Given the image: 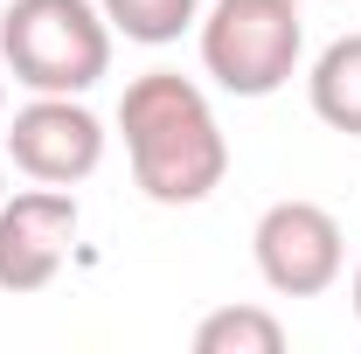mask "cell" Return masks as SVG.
<instances>
[{"mask_svg": "<svg viewBox=\"0 0 361 354\" xmlns=\"http://www.w3.org/2000/svg\"><path fill=\"white\" fill-rule=\"evenodd\" d=\"M118 139L146 202L195 209L229 181V139L209 90L180 70H139L118 97Z\"/></svg>", "mask_w": 361, "mask_h": 354, "instance_id": "6da1fadb", "label": "cell"}, {"mask_svg": "<svg viewBox=\"0 0 361 354\" xmlns=\"http://www.w3.org/2000/svg\"><path fill=\"white\" fill-rule=\"evenodd\" d=\"M0 70L42 97H84L111 77V21L97 0H7Z\"/></svg>", "mask_w": 361, "mask_h": 354, "instance_id": "7a4b0ae2", "label": "cell"}, {"mask_svg": "<svg viewBox=\"0 0 361 354\" xmlns=\"http://www.w3.org/2000/svg\"><path fill=\"white\" fill-rule=\"evenodd\" d=\"M195 42H202V70L216 90L271 97L299 77L306 21H299V0H216L195 21Z\"/></svg>", "mask_w": 361, "mask_h": 354, "instance_id": "3957f363", "label": "cell"}, {"mask_svg": "<svg viewBox=\"0 0 361 354\" xmlns=\"http://www.w3.org/2000/svg\"><path fill=\"white\" fill-rule=\"evenodd\" d=\"M250 257H257V278L278 299H319L348 271V236H341L334 209H319L306 195H285V202H271L257 216Z\"/></svg>", "mask_w": 361, "mask_h": 354, "instance_id": "277c9868", "label": "cell"}, {"mask_svg": "<svg viewBox=\"0 0 361 354\" xmlns=\"http://www.w3.org/2000/svg\"><path fill=\"white\" fill-rule=\"evenodd\" d=\"M104 118L84 97H42L28 90V104L7 118V160L14 174L42 181V188H77L104 167Z\"/></svg>", "mask_w": 361, "mask_h": 354, "instance_id": "5b68a950", "label": "cell"}, {"mask_svg": "<svg viewBox=\"0 0 361 354\" xmlns=\"http://www.w3.org/2000/svg\"><path fill=\"white\" fill-rule=\"evenodd\" d=\"M84 229V209L70 188H21V195H0V292L28 299L49 292L56 271L70 264V243Z\"/></svg>", "mask_w": 361, "mask_h": 354, "instance_id": "8992f818", "label": "cell"}, {"mask_svg": "<svg viewBox=\"0 0 361 354\" xmlns=\"http://www.w3.org/2000/svg\"><path fill=\"white\" fill-rule=\"evenodd\" d=\"M306 104L326 133L361 139V28L355 35H334L306 70Z\"/></svg>", "mask_w": 361, "mask_h": 354, "instance_id": "52a82bcc", "label": "cell"}, {"mask_svg": "<svg viewBox=\"0 0 361 354\" xmlns=\"http://www.w3.org/2000/svg\"><path fill=\"white\" fill-rule=\"evenodd\" d=\"M195 354H285V319L264 306H216L195 326Z\"/></svg>", "mask_w": 361, "mask_h": 354, "instance_id": "ba28073f", "label": "cell"}, {"mask_svg": "<svg viewBox=\"0 0 361 354\" xmlns=\"http://www.w3.org/2000/svg\"><path fill=\"white\" fill-rule=\"evenodd\" d=\"M97 7H104L111 35H126L139 49H167L202 21V0H97Z\"/></svg>", "mask_w": 361, "mask_h": 354, "instance_id": "9c48e42d", "label": "cell"}, {"mask_svg": "<svg viewBox=\"0 0 361 354\" xmlns=\"http://www.w3.org/2000/svg\"><path fill=\"white\" fill-rule=\"evenodd\" d=\"M348 306H355V319H361V264H355V285H348Z\"/></svg>", "mask_w": 361, "mask_h": 354, "instance_id": "30bf717a", "label": "cell"}, {"mask_svg": "<svg viewBox=\"0 0 361 354\" xmlns=\"http://www.w3.org/2000/svg\"><path fill=\"white\" fill-rule=\"evenodd\" d=\"M0 118H7V70H0Z\"/></svg>", "mask_w": 361, "mask_h": 354, "instance_id": "8fae6325", "label": "cell"}, {"mask_svg": "<svg viewBox=\"0 0 361 354\" xmlns=\"http://www.w3.org/2000/svg\"><path fill=\"white\" fill-rule=\"evenodd\" d=\"M0 195H7V160H0Z\"/></svg>", "mask_w": 361, "mask_h": 354, "instance_id": "7c38bea8", "label": "cell"}]
</instances>
